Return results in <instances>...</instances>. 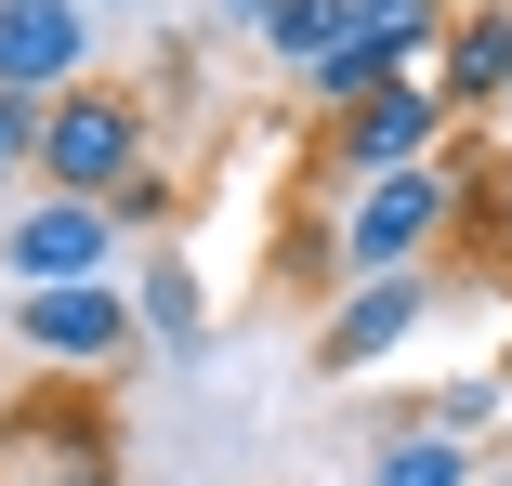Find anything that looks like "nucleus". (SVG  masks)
<instances>
[{"label": "nucleus", "instance_id": "ddd939ff", "mask_svg": "<svg viewBox=\"0 0 512 486\" xmlns=\"http://www.w3.org/2000/svg\"><path fill=\"white\" fill-rule=\"evenodd\" d=\"M263 40H276V66L316 79V66H329V40H342V0H276V27H263Z\"/></svg>", "mask_w": 512, "mask_h": 486}, {"label": "nucleus", "instance_id": "423d86ee", "mask_svg": "<svg viewBox=\"0 0 512 486\" xmlns=\"http://www.w3.org/2000/svg\"><path fill=\"white\" fill-rule=\"evenodd\" d=\"M434 303H447V276H434V263H407V276H355V289H342V316L316 329V368H329V381L381 368V355H394L407 329H421Z\"/></svg>", "mask_w": 512, "mask_h": 486}, {"label": "nucleus", "instance_id": "9b49d317", "mask_svg": "<svg viewBox=\"0 0 512 486\" xmlns=\"http://www.w3.org/2000/svg\"><path fill=\"white\" fill-rule=\"evenodd\" d=\"M486 421H499V381H434V395L394 408V434H447V447H473Z\"/></svg>", "mask_w": 512, "mask_h": 486}, {"label": "nucleus", "instance_id": "0eeeda50", "mask_svg": "<svg viewBox=\"0 0 512 486\" xmlns=\"http://www.w3.org/2000/svg\"><path fill=\"white\" fill-rule=\"evenodd\" d=\"M92 79V14L79 0H0V92H27V106H53V92Z\"/></svg>", "mask_w": 512, "mask_h": 486}, {"label": "nucleus", "instance_id": "2eb2a0df", "mask_svg": "<svg viewBox=\"0 0 512 486\" xmlns=\"http://www.w3.org/2000/svg\"><path fill=\"white\" fill-rule=\"evenodd\" d=\"M14 486H119V460H106V447H66V460H27Z\"/></svg>", "mask_w": 512, "mask_h": 486}, {"label": "nucleus", "instance_id": "4468645a", "mask_svg": "<svg viewBox=\"0 0 512 486\" xmlns=\"http://www.w3.org/2000/svg\"><path fill=\"white\" fill-rule=\"evenodd\" d=\"M27 171H40V106H27V92H0V198H14Z\"/></svg>", "mask_w": 512, "mask_h": 486}, {"label": "nucleus", "instance_id": "6e6552de", "mask_svg": "<svg viewBox=\"0 0 512 486\" xmlns=\"http://www.w3.org/2000/svg\"><path fill=\"white\" fill-rule=\"evenodd\" d=\"M434 145H447V92H434V79H381L368 106H342V171H355V184L421 171Z\"/></svg>", "mask_w": 512, "mask_h": 486}, {"label": "nucleus", "instance_id": "9d476101", "mask_svg": "<svg viewBox=\"0 0 512 486\" xmlns=\"http://www.w3.org/2000/svg\"><path fill=\"white\" fill-rule=\"evenodd\" d=\"M132 316H145V342H171V355H211V289H197L184 263H145V276H132Z\"/></svg>", "mask_w": 512, "mask_h": 486}, {"label": "nucleus", "instance_id": "f257e3e1", "mask_svg": "<svg viewBox=\"0 0 512 486\" xmlns=\"http://www.w3.org/2000/svg\"><path fill=\"white\" fill-rule=\"evenodd\" d=\"M145 92L132 79H79L40 106V198H92V211H119L132 184H145Z\"/></svg>", "mask_w": 512, "mask_h": 486}, {"label": "nucleus", "instance_id": "f03ea898", "mask_svg": "<svg viewBox=\"0 0 512 486\" xmlns=\"http://www.w3.org/2000/svg\"><path fill=\"white\" fill-rule=\"evenodd\" d=\"M460 198H473V184H460L447 158L355 184V198H342V276H407V263H434L447 224H460Z\"/></svg>", "mask_w": 512, "mask_h": 486}, {"label": "nucleus", "instance_id": "1a4fd4ad", "mask_svg": "<svg viewBox=\"0 0 512 486\" xmlns=\"http://www.w3.org/2000/svg\"><path fill=\"white\" fill-rule=\"evenodd\" d=\"M434 92H447V119L512 106V0H473V14H447V66H434Z\"/></svg>", "mask_w": 512, "mask_h": 486}, {"label": "nucleus", "instance_id": "dca6fc26", "mask_svg": "<svg viewBox=\"0 0 512 486\" xmlns=\"http://www.w3.org/2000/svg\"><path fill=\"white\" fill-rule=\"evenodd\" d=\"M224 27H276V0H224Z\"/></svg>", "mask_w": 512, "mask_h": 486}, {"label": "nucleus", "instance_id": "39448f33", "mask_svg": "<svg viewBox=\"0 0 512 486\" xmlns=\"http://www.w3.org/2000/svg\"><path fill=\"white\" fill-rule=\"evenodd\" d=\"M0 263H14V289H79L119 263V211L92 198H27L14 224H0Z\"/></svg>", "mask_w": 512, "mask_h": 486}, {"label": "nucleus", "instance_id": "7ed1b4c3", "mask_svg": "<svg viewBox=\"0 0 512 486\" xmlns=\"http://www.w3.org/2000/svg\"><path fill=\"white\" fill-rule=\"evenodd\" d=\"M447 40V0H342V40H329V66H316V92H329V119L342 106H368L381 79H421V53Z\"/></svg>", "mask_w": 512, "mask_h": 486}, {"label": "nucleus", "instance_id": "f3484780", "mask_svg": "<svg viewBox=\"0 0 512 486\" xmlns=\"http://www.w3.org/2000/svg\"><path fill=\"white\" fill-rule=\"evenodd\" d=\"M79 14H158V0H79Z\"/></svg>", "mask_w": 512, "mask_h": 486}, {"label": "nucleus", "instance_id": "20e7f679", "mask_svg": "<svg viewBox=\"0 0 512 486\" xmlns=\"http://www.w3.org/2000/svg\"><path fill=\"white\" fill-rule=\"evenodd\" d=\"M14 342L40 368H106V355L145 342V316H132L119 276H79V289H27V303H14Z\"/></svg>", "mask_w": 512, "mask_h": 486}, {"label": "nucleus", "instance_id": "f8f14e48", "mask_svg": "<svg viewBox=\"0 0 512 486\" xmlns=\"http://www.w3.org/2000/svg\"><path fill=\"white\" fill-rule=\"evenodd\" d=\"M368 486H473V447H447V434H381Z\"/></svg>", "mask_w": 512, "mask_h": 486}]
</instances>
